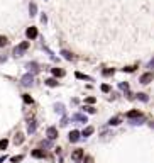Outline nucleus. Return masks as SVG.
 <instances>
[{
    "label": "nucleus",
    "mask_w": 154,
    "mask_h": 163,
    "mask_svg": "<svg viewBox=\"0 0 154 163\" xmlns=\"http://www.w3.org/2000/svg\"><path fill=\"white\" fill-rule=\"evenodd\" d=\"M56 136H58V132H56L54 128H49V129H47V138H49V139H54Z\"/></svg>",
    "instance_id": "nucleus-4"
},
{
    "label": "nucleus",
    "mask_w": 154,
    "mask_h": 163,
    "mask_svg": "<svg viewBox=\"0 0 154 163\" xmlns=\"http://www.w3.org/2000/svg\"><path fill=\"white\" fill-rule=\"evenodd\" d=\"M63 54H64V56H66V58H68V60H73V56H71V54H70V53H68V51H63Z\"/></svg>",
    "instance_id": "nucleus-22"
},
{
    "label": "nucleus",
    "mask_w": 154,
    "mask_h": 163,
    "mask_svg": "<svg viewBox=\"0 0 154 163\" xmlns=\"http://www.w3.org/2000/svg\"><path fill=\"white\" fill-rule=\"evenodd\" d=\"M7 44V37L5 36H0V46H5Z\"/></svg>",
    "instance_id": "nucleus-17"
},
{
    "label": "nucleus",
    "mask_w": 154,
    "mask_h": 163,
    "mask_svg": "<svg viewBox=\"0 0 154 163\" xmlns=\"http://www.w3.org/2000/svg\"><path fill=\"white\" fill-rule=\"evenodd\" d=\"M34 129H36V122L34 121H29V132H34Z\"/></svg>",
    "instance_id": "nucleus-11"
},
{
    "label": "nucleus",
    "mask_w": 154,
    "mask_h": 163,
    "mask_svg": "<svg viewBox=\"0 0 154 163\" xmlns=\"http://www.w3.org/2000/svg\"><path fill=\"white\" fill-rule=\"evenodd\" d=\"M91 132H93V128H86V129L83 131V136H90Z\"/></svg>",
    "instance_id": "nucleus-15"
},
{
    "label": "nucleus",
    "mask_w": 154,
    "mask_h": 163,
    "mask_svg": "<svg viewBox=\"0 0 154 163\" xmlns=\"http://www.w3.org/2000/svg\"><path fill=\"white\" fill-rule=\"evenodd\" d=\"M36 36H37V29H36V27H29V29H27V37H29V39H34Z\"/></svg>",
    "instance_id": "nucleus-2"
},
{
    "label": "nucleus",
    "mask_w": 154,
    "mask_h": 163,
    "mask_svg": "<svg viewBox=\"0 0 154 163\" xmlns=\"http://www.w3.org/2000/svg\"><path fill=\"white\" fill-rule=\"evenodd\" d=\"M85 110L86 112H95V109H91V107H85Z\"/></svg>",
    "instance_id": "nucleus-28"
},
{
    "label": "nucleus",
    "mask_w": 154,
    "mask_h": 163,
    "mask_svg": "<svg viewBox=\"0 0 154 163\" xmlns=\"http://www.w3.org/2000/svg\"><path fill=\"white\" fill-rule=\"evenodd\" d=\"M86 102H88V104H93V102H95V98H93V97H88V98H86Z\"/></svg>",
    "instance_id": "nucleus-26"
},
{
    "label": "nucleus",
    "mask_w": 154,
    "mask_h": 163,
    "mask_svg": "<svg viewBox=\"0 0 154 163\" xmlns=\"http://www.w3.org/2000/svg\"><path fill=\"white\" fill-rule=\"evenodd\" d=\"M154 78V75L153 73H144L142 76H141V83H149L151 80Z\"/></svg>",
    "instance_id": "nucleus-1"
},
{
    "label": "nucleus",
    "mask_w": 154,
    "mask_h": 163,
    "mask_svg": "<svg viewBox=\"0 0 154 163\" xmlns=\"http://www.w3.org/2000/svg\"><path fill=\"white\" fill-rule=\"evenodd\" d=\"M118 122H120V119H118V117H112V119H110V124H112V126H117Z\"/></svg>",
    "instance_id": "nucleus-14"
},
{
    "label": "nucleus",
    "mask_w": 154,
    "mask_h": 163,
    "mask_svg": "<svg viewBox=\"0 0 154 163\" xmlns=\"http://www.w3.org/2000/svg\"><path fill=\"white\" fill-rule=\"evenodd\" d=\"M20 160H22V156H14L12 158V162H20Z\"/></svg>",
    "instance_id": "nucleus-25"
},
{
    "label": "nucleus",
    "mask_w": 154,
    "mask_h": 163,
    "mask_svg": "<svg viewBox=\"0 0 154 163\" xmlns=\"http://www.w3.org/2000/svg\"><path fill=\"white\" fill-rule=\"evenodd\" d=\"M136 68H137V66L134 65V66H125V68H124V70H125V71H127V73H130V71H134V70H136Z\"/></svg>",
    "instance_id": "nucleus-18"
},
{
    "label": "nucleus",
    "mask_w": 154,
    "mask_h": 163,
    "mask_svg": "<svg viewBox=\"0 0 154 163\" xmlns=\"http://www.w3.org/2000/svg\"><path fill=\"white\" fill-rule=\"evenodd\" d=\"M103 75L110 76V75H114V70H103Z\"/></svg>",
    "instance_id": "nucleus-20"
},
{
    "label": "nucleus",
    "mask_w": 154,
    "mask_h": 163,
    "mask_svg": "<svg viewBox=\"0 0 154 163\" xmlns=\"http://www.w3.org/2000/svg\"><path fill=\"white\" fill-rule=\"evenodd\" d=\"M7 144H9V141H7V139H2V141H0V150H5Z\"/></svg>",
    "instance_id": "nucleus-13"
},
{
    "label": "nucleus",
    "mask_w": 154,
    "mask_h": 163,
    "mask_svg": "<svg viewBox=\"0 0 154 163\" xmlns=\"http://www.w3.org/2000/svg\"><path fill=\"white\" fill-rule=\"evenodd\" d=\"M149 66H154V60H153V61H151V63H149Z\"/></svg>",
    "instance_id": "nucleus-29"
},
{
    "label": "nucleus",
    "mask_w": 154,
    "mask_h": 163,
    "mask_svg": "<svg viewBox=\"0 0 154 163\" xmlns=\"http://www.w3.org/2000/svg\"><path fill=\"white\" fill-rule=\"evenodd\" d=\"M78 138H80V132H78V131H71V134H70V141L75 143V141H78Z\"/></svg>",
    "instance_id": "nucleus-5"
},
{
    "label": "nucleus",
    "mask_w": 154,
    "mask_h": 163,
    "mask_svg": "<svg viewBox=\"0 0 154 163\" xmlns=\"http://www.w3.org/2000/svg\"><path fill=\"white\" fill-rule=\"evenodd\" d=\"M81 156H83V151H81V150H76V151L73 153V158H75V160H78V158H81Z\"/></svg>",
    "instance_id": "nucleus-10"
},
{
    "label": "nucleus",
    "mask_w": 154,
    "mask_h": 163,
    "mask_svg": "<svg viewBox=\"0 0 154 163\" xmlns=\"http://www.w3.org/2000/svg\"><path fill=\"white\" fill-rule=\"evenodd\" d=\"M22 143V134H17L15 136V144H20Z\"/></svg>",
    "instance_id": "nucleus-16"
},
{
    "label": "nucleus",
    "mask_w": 154,
    "mask_h": 163,
    "mask_svg": "<svg viewBox=\"0 0 154 163\" xmlns=\"http://www.w3.org/2000/svg\"><path fill=\"white\" fill-rule=\"evenodd\" d=\"M22 83H24V85H31V83H32V76H31V75L24 76V78H22Z\"/></svg>",
    "instance_id": "nucleus-7"
},
{
    "label": "nucleus",
    "mask_w": 154,
    "mask_h": 163,
    "mask_svg": "<svg viewBox=\"0 0 154 163\" xmlns=\"http://www.w3.org/2000/svg\"><path fill=\"white\" fill-rule=\"evenodd\" d=\"M27 48H29V43H22L19 48H15V51H14V53L19 56V54H20V51H24V49H27Z\"/></svg>",
    "instance_id": "nucleus-3"
},
{
    "label": "nucleus",
    "mask_w": 154,
    "mask_h": 163,
    "mask_svg": "<svg viewBox=\"0 0 154 163\" xmlns=\"http://www.w3.org/2000/svg\"><path fill=\"white\" fill-rule=\"evenodd\" d=\"M32 156H36V158H42V156H44V151H41V150H34V151H32Z\"/></svg>",
    "instance_id": "nucleus-8"
},
{
    "label": "nucleus",
    "mask_w": 154,
    "mask_h": 163,
    "mask_svg": "<svg viewBox=\"0 0 154 163\" xmlns=\"http://www.w3.org/2000/svg\"><path fill=\"white\" fill-rule=\"evenodd\" d=\"M127 117H142V114L139 112V110H130V112H127Z\"/></svg>",
    "instance_id": "nucleus-6"
},
{
    "label": "nucleus",
    "mask_w": 154,
    "mask_h": 163,
    "mask_svg": "<svg viewBox=\"0 0 154 163\" xmlns=\"http://www.w3.org/2000/svg\"><path fill=\"white\" fill-rule=\"evenodd\" d=\"M46 83H47V85H51V87H54V85H58V82H56L54 78H49V80H46Z\"/></svg>",
    "instance_id": "nucleus-12"
},
{
    "label": "nucleus",
    "mask_w": 154,
    "mask_h": 163,
    "mask_svg": "<svg viewBox=\"0 0 154 163\" xmlns=\"http://www.w3.org/2000/svg\"><path fill=\"white\" fill-rule=\"evenodd\" d=\"M139 100H144V102H146V100H147V95H144V94H139Z\"/></svg>",
    "instance_id": "nucleus-21"
},
{
    "label": "nucleus",
    "mask_w": 154,
    "mask_h": 163,
    "mask_svg": "<svg viewBox=\"0 0 154 163\" xmlns=\"http://www.w3.org/2000/svg\"><path fill=\"white\" fill-rule=\"evenodd\" d=\"M120 88H122V90H127V88H129V85H127V83H122V85H120Z\"/></svg>",
    "instance_id": "nucleus-24"
},
{
    "label": "nucleus",
    "mask_w": 154,
    "mask_h": 163,
    "mask_svg": "<svg viewBox=\"0 0 154 163\" xmlns=\"http://www.w3.org/2000/svg\"><path fill=\"white\" fill-rule=\"evenodd\" d=\"M24 102L26 104H32V98L29 97V95H24Z\"/></svg>",
    "instance_id": "nucleus-19"
},
{
    "label": "nucleus",
    "mask_w": 154,
    "mask_h": 163,
    "mask_svg": "<svg viewBox=\"0 0 154 163\" xmlns=\"http://www.w3.org/2000/svg\"><path fill=\"white\" fill-rule=\"evenodd\" d=\"M85 163H93V160H91L90 156H86V158H85Z\"/></svg>",
    "instance_id": "nucleus-27"
},
{
    "label": "nucleus",
    "mask_w": 154,
    "mask_h": 163,
    "mask_svg": "<svg viewBox=\"0 0 154 163\" xmlns=\"http://www.w3.org/2000/svg\"><path fill=\"white\" fill-rule=\"evenodd\" d=\"M102 90H103V92H109L110 87H109V85H102Z\"/></svg>",
    "instance_id": "nucleus-23"
},
{
    "label": "nucleus",
    "mask_w": 154,
    "mask_h": 163,
    "mask_svg": "<svg viewBox=\"0 0 154 163\" xmlns=\"http://www.w3.org/2000/svg\"><path fill=\"white\" fill-rule=\"evenodd\" d=\"M53 73H54V76H63V75H64V71H63V70H59V68H54V70H53Z\"/></svg>",
    "instance_id": "nucleus-9"
}]
</instances>
